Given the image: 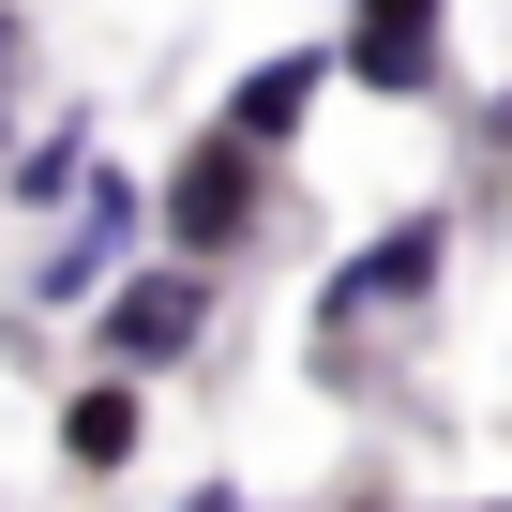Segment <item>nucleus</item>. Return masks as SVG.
I'll list each match as a JSON object with an SVG mask.
<instances>
[{"label": "nucleus", "mask_w": 512, "mask_h": 512, "mask_svg": "<svg viewBox=\"0 0 512 512\" xmlns=\"http://www.w3.org/2000/svg\"><path fill=\"white\" fill-rule=\"evenodd\" d=\"M196 347H211V272H196V256H121V272L91 287V362L181 377Z\"/></svg>", "instance_id": "nucleus-2"}, {"label": "nucleus", "mask_w": 512, "mask_h": 512, "mask_svg": "<svg viewBox=\"0 0 512 512\" xmlns=\"http://www.w3.org/2000/svg\"><path fill=\"white\" fill-rule=\"evenodd\" d=\"M46 437H61V467H76V482H121V467H136V437H151V377H121V362H106V377H76Z\"/></svg>", "instance_id": "nucleus-5"}, {"label": "nucleus", "mask_w": 512, "mask_h": 512, "mask_svg": "<svg viewBox=\"0 0 512 512\" xmlns=\"http://www.w3.org/2000/svg\"><path fill=\"white\" fill-rule=\"evenodd\" d=\"M136 226H151V181H121V166H76V196H61V241H46V317L61 302H91L121 256H136Z\"/></svg>", "instance_id": "nucleus-4"}, {"label": "nucleus", "mask_w": 512, "mask_h": 512, "mask_svg": "<svg viewBox=\"0 0 512 512\" xmlns=\"http://www.w3.org/2000/svg\"><path fill=\"white\" fill-rule=\"evenodd\" d=\"M317 91H332V46H272V61H256V76L226 91V136H256V151H302Z\"/></svg>", "instance_id": "nucleus-6"}, {"label": "nucleus", "mask_w": 512, "mask_h": 512, "mask_svg": "<svg viewBox=\"0 0 512 512\" xmlns=\"http://www.w3.org/2000/svg\"><path fill=\"white\" fill-rule=\"evenodd\" d=\"M332 76H347V91H377V106H422V91H437V31H422V16H362V0H347Z\"/></svg>", "instance_id": "nucleus-7"}, {"label": "nucleus", "mask_w": 512, "mask_h": 512, "mask_svg": "<svg viewBox=\"0 0 512 512\" xmlns=\"http://www.w3.org/2000/svg\"><path fill=\"white\" fill-rule=\"evenodd\" d=\"M272 196H287V151H256V136H181L166 151V181H151V226H166V256H196V272H226V256L272 226Z\"/></svg>", "instance_id": "nucleus-1"}, {"label": "nucleus", "mask_w": 512, "mask_h": 512, "mask_svg": "<svg viewBox=\"0 0 512 512\" xmlns=\"http://www.w3.org/2000/svg\"><path fill=\"white\" fill-rule=\"evenodd\" d=\"M437 272H452V211H407V226H377V241L347 256V272L317 287V347L347 362V347H362V332H392V317H407Z\"/></svg>", "instance_id": "nucleus-3"}, {"label": "nucleus", "mask_w": 512, "mask_h": 512, "mask_svg": "<svg viewBox=\"0 0 512 512\" xmlns=\"http://www.w3.org/2000/svg\"><path fill=\"white\" fill-rule=\"evenodd\" d=\"M181 512H256V497H241V482H196V497H181Z\"/></svg>", "instance_id": "nucleus-10"}, {"label": "nucleus", "mask_w": 512, "mask_h": 512, "mask_svg": "<svg viewBox=\"0 0 512 512\" xmlns=\"http://www.w3.org/2000/svg\"><path fill=\"white\" fill-rule=\"evenodd\" d=\"M16 61H31V16L0 0V121H16Z\"/></svg>", "instance_id": "nucleus-9"}, {"label": "nucleus", "mask_w": 512, "mask_h": 512, "mask_svg": "<svg viewBox=\"0 0 512 512\" xmlns=\"http://www.w3.org/2000/svg\"><path fill=\"white\" fill-rule=\"evenodd\" d=\"M482 512H512V497H482Z\"/></svg>", "instance_id": "nucleus-12"}, {"label": "nucleus", "mask_w": 512, "mask_h": 512, "mask_svg": "<svg viewBox=\"0 0 512 512\" xmlns=\"http://www.w3.org/2000/svg\"><path fill=\"white\" fill-rule=\"evenodd\" d=\"M362 16H422V31H437V0H362Z\"/></svg>", "instance_id": "nucleus-11"}, {"label": "nucleus", "mask_w": 512, "mask_h": 512, "mask_svg": "<svg viewBox=\"0 0 512 512\" xmlns=\"http://www.w3.org/2000/svg\"><path fill=\"white\" fill-rule=\"evenodd\" d=\"M76 166H91V121H46V136H16V151H0V196L46 226V211L76 196Z\"/></svg>", "instance_id": "nucleus-8"}]
</instances>
